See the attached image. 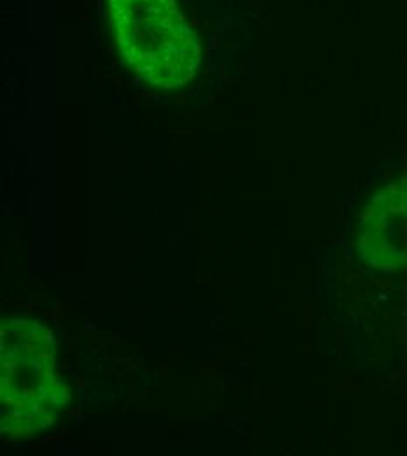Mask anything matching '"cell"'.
<instances>
[{
  "label": "cell",
  "instance_id": "obj_1",
  "mask_svg": "<svg viewBox=\"0 0 407 456\" xmlns=\"http://www.w3.org/2000/svg\"><path fill=\"white\" fill-rule=\"evenodd\" d=\"M69 402L55 370V338L37 322L9 318L0 334L2 436L28 439L46 432Z\"/></svg>",
  "mask_w": 407,
  "mask_h": 456
},
{
  "label": "cell",
  "instance_id": "obj_2",
  "mask_svg": "<svg viewBox=\"0 0 407 456\" xmlns=\"http://www.w3.org/2000/svg\"><path fill=\"white\" fill-rule=\"evenodd\" d=\"M113 41L144 83L177 90L200 67V41L177 0H108Z\"/></svg>",
  "mask_w": 407,
  "mask_h": 456
},
{
  "label": "cell",
  "instance_id": "obj_3",
  "mask_svg": "<svg viewBox=\"0 0 407 456\" xmlns=\"http://www.w3.org/2000/svg\"><path fill=\"white\" fill-rule=\"evenodd\" d=\"M356 251L376 271L407 269V175L381 188L363 206Z\"/></svg>",
  "mask_w": 407,
  "mask_h": 456
}]
</instances>
